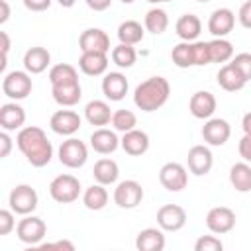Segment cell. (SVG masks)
<instances>
[{
    "instance_id": "obj_1",
    "label": "cell",
    "mask_w": 251,
    "mask_h": 251,
    "mask_svg": "<svg viewBox=\"0 0 251 251\" xmlns=\"http://www.w3.org/2000/svg\"><path fill=\"white\" fill-rule=\"evenodd\" d=\"M16 145L31 167H45L53 159V145L47 133L37 126H25L16 135Z\"/></svg>"
},
{
    "instance_id": "obj_2",
    "label": "cell",
    "mask_w": 251,
    "mask_h": 251,
    "mask_svg": "<svg viewBox=\"0 0 251 251\" xmlns=\"http://www.w3.org/2000/svg\"><path fill=\"white\" fill-rule=\"evenodd\" d=\"M171 96V84L165 76H149L133 90V104L141 112H155L167 104Z\"/></svg>"
},
{
    "instance_id": "obj_3",
    "label": "cell",
    "mask_w": 251,
    "mask_h": 251,
    "mask_svg": "<svg viewBox=\"0 0 251 251\" xmlns=\"http://www.w3.org/2000/svg\"><path fill=\"white\" fill-rule=\"evenodd\" d=\"M33 82H31V75L27 71H12L6 73L2 78V92L10 98V100H24L31 94Z\"/></svg>"
},
{
    "instance_id": "obj_4",
    "label": "cell",
    "mask_w": 251,
    "mask_h": 251,
    "mask_svg": "<svg viewBox=\"0 0 251 251\" xmlns=\"http://www.w3.org/2000/svg\"><path fill=\"white\" fill-rule=\"evenodd\" d=\"M49 194L59 204H71L80 196V180L73 175H59L51 180Z\"/></svg>"
},
{
    "instance_id": "obj_5",
    "label": "cell",
    "mask_w": 251,
    "mask_h": 251,
    "mask_svg": "<svg viewBox=\"0 0 251 251\" xmlns=\"http://www.w3.org/2000/svg\"><path fill=\"white\" fill-rule=\"evenodd\" d=\"M57 155H59L61 165H65L69 169H80L88 159V147H86L84 141H80V139L71 135L69 139H65L59 145Z\"/></svg>"
},
{
    "instance_id": "obj_6",
    "label": "cell",
    "mask_w": 251,
    "mask_h": 251,
    "mask_svg": "<svg viewBox=\"0 0 251 251\" xmlns=\"http://www.w3.org/2000/svg\"><path fill=\"white\" fill-rule=\"evenodd\" d=\"M8 204H10V208L16 214L27 216V214H31L37 208L39 196H37V192H35L33 186H29V184H18V186L12 188V192L8 196Z\"/></svg>"
},
{
    "instance_id": "obj_7",
    "label": "cell",
    "mask_w": 251,
    "mask_h": 251,
    "mask_svg": "<svg viewBox=\"0 0 251 251\" xmlns=\"http://www.w3.org/2000/svg\"><path fill=\"white\" fill-rule=\"evenodd\" d=\"M45 233H47L45 222L41 218H37V216H31V214L24 216V220H20L18 226H16V235L25 245H37V243H41V239L45 237Z\"/></svg>"
},
{
    "instance_id": "obj_8",
    "label": "cell",
    "mask_w": 251,
    "mask_h": 251,
    "mask_svg": "<svg viewBox=\"0 0 251 251\" xmlns=\"http://www.w3.org/2000/svg\"><path fill=\"white\" fill-rule=\"evenodd\" d=\"M159 182L163 184V188H167L169 192H180L182 188H186L188 184V173H186V167L176 163V161H171V163H165L159 171Z\"/></svg>"
},
{
    "instance_id": "obj_9",
    "label": "cell",
    "mask_w": 251,
    "mask_h": 251,
    "mask_svg": "<svg viewBox=\"0 0 251 251\" xmlns=\"http://www.w3.org/2000/svg\"><path fill=\"white\" fill-rule=\"evenodd\" d=\"M143 200V186L137 180H122L114 188V202L124 210L137 208Z\"/></svg>"
},
{
    "instance_id": "obj_10",
    "label": "cell",
    "mask_w": 251,
    "mask_h": 251,
    "mask_svg": "<svg viewBox=\"0 0 251 251\" xmlns=\"http://www.w3.org/2000/svg\"><path fill=\"white\" fill-rule=\"evenodd\" d=\"M206 227L212 233L224 235L235 227V212L227 206H214L206 214Z\"/></svg>"
},
{
    "instance_id": "obj_11",
    "label": "cell",
    "mask_w": 251,
    "mask_h": 251,
    "mask_svg": "<svg viewBox=\"0 0 251 251\" xmlns=\"http://www.w3.org/2000/svg\"><path fill=\"white\" fill-rule=\"evenodd\" d=\"M80 126H82V118L75 110H57L49 120V127L53 129V133L65 137L75 135L80 129Z\"/></svg>"
},
{
    "instance_id": "obj_12",
    "label": "cell",
    "mask_w": 251,
    "mask_h": 251,
    "mask_svg": "<svg viewBox=\"0 0 251 251\" xmlns=\"http://www.w3.org/2000/svg\"><path fill=\"white\" fill-rule=\"evenodd\" d=\"M186 224V212L178 204H163L157 210V226L163 231H178Z\"/></svg>"
},
{
    "instance_id": "obj_13",
    "label": "cell",
    "mask_w": 251,
    "mask_h": 251,
    "mask_svg": "<svg viewBox=\"0 0 251 251\" xmlns=\"http://www.w3.org/2000/svg\"><path fill=\"white\" fill-rule=\"evenodd\" d=\"M231 135V126L224 118H208L202 126V137L212 147H222Z\"/></svg>"
},
{
    "instance_id": "obj_14",
    "label": "cell",
    "mask_w": 251,
    "mask_h": 251,
    "mask_svg": "<svg viewBox=\"0 0 251 251\" xmlns=\"http://www.w3.org/2000/svg\"><path fill=\"white\" fill-rule=\"evenodd\" d=\"M186 165H188V171L196 176L208 175L212 171V165H214V155H212L210 147L192 145L188 149V155H186Z\"/></svg>"
},
{
    "instance_id": "obj_15",
    "label": "cell",
    "mask_w": 251,
    "mask_h": 251,
    "mask_svg": "<svg viewBox=\"0 0 251 251\" xmlns=\"http://www.w3.org/2000/svg\"><path fill=\"white\" fill-rule=\"evenodd\" d=\"M216 96L210 90H196L188 100V110L196 120H208L216 112Z\"/></svg>"
},
{
    "instance_id": "obj_16",
    "label": "cell",
    "mask_w": 251,
    "mask_h": 251,
    "mask_svg": "<svg viewBox=\"0 0 251 251\" xmlns=\"http://www.w3.org/2000/svg\"><path fill=\"white\" fill-rule=\"evenodd\" d=\"M235 25V14L229 8H218L208 18V31L214 37H226Z\"/></svg>"
},
{
    "instance_id": "obj_17",
    "label": "cell",
    "mask_w": 251,
    "mask_h": 251,
    "mask_svg": "<svg viewBox=\"0 0 251 251\" xmlns=\"http://www.w3.org/2000/svg\"><path fill=\"white\" fill-rule=\"evenodd\" d=\"M78 47L80 51H100L108 53L110 51V37L104 29L100 27H88L80 33L78 37Z\"/></svg>"
},
{
    "instance_id": "obj_18",
    "label": "cell",
    "mask_w": 251,
    "mask_h": 251,
    "mask_svg": "<svg viewBox=\"0 0 251 251\" xmlns=\"http://www.w3.org/2000/svg\"><path fill=\"white\" fill-rule=\"evenodd\" d=\"M78 69L86 76H100L108 69V53L100 51H82L78 57Z\"/></svg>"
},
{
    "instance_id": "obj_19",
    "label": "cell",
    "mask_w": 251,
    "mask_h": 251,
    "mask_svg": "<svg viewBox=\"0 0 251 251\" xmlns=\"http://www.w3.org/2000/svg\"><path fill=\"white\" fill-rule=\"evenodd\" d=\"M127 78L126 75L114 71V73H106L102 78V94L112 100V102H120L122 98H126L127 94Z\"/></svg>"
},
{
    "instance_id": "obj_20",
    "label": "cell",
    "mask_w": 251,
    "mask_h": 251,
    "mask_svg": "<svg viewBox=\"0 0 251 251\" xmlns=\"http://www.w3.org/2000/svg\"><path fill=\"white\" fill-rule=\"evenodd\" d=\"M25 124V110L14 100V102H6L0 106V126L6 131H16L22 129Z\"/></svg>"
},
{
    "instance_id": "obj_21",
    "label": "cell",
    "mask_w": 251,
    "mask_h": 251,
    "mask_svg": "<svg viewBox=\"0 0 251 251\" xmlns=\"http://www.w3.org/2000/svg\"><path fill=\"white\" fill-rule=\"evenodd\" d=\"M90 147L100 155H110L120 147V137H118L116 129L98 127L90 135Z\"/></svg>"
},
{
    "instance_id": "obj_22",
    "label": "cell",
    "mask_w": 251,
    "mask_h": 251,
    "mask_svg": "<svg viewBox=\"0 0 251 251\" xmlns=\"http://www.w3.org/2000/svg\"><path fill=\"white\" fill-rule=\"evenodd\" d=\"M120 147H122L127 155L139 157V155L147 153V149H149V135H147L143 129L133 127V129H129V131H126V133L122 135Z\"/></svg>"
},
{
    "instance_id": "obj_23",
    "label": "cell",
    "mask_w": 251,
    "mask_h": 251,
    "mask_svg": "<svg viewBox=\"0 0 251 251\" xmlns=\"http://www.w3.org/2000/svg\"><path fill=\"white\" fill-rule=\"evenodd\" d=\"M216 78H218L220 88H224L226 92H237V90H241L247 84V78L239 73V69L231 61L226 63L224 67H220Z\"/></svg>"
},
{
    "instance_id": "obj_24",
    "label": "cell",
    "mask_w": 251,
    "mask_h": 251,
    "mask_svg": "<svg viewBox=\"0 0 251 251\" xmlns=\"http://www.w3.org/2000/svg\"><path fill=\"white\" fill-rule=\"evenodd\" d=\"M51 63V53L45 49V47H29L25 53H24V69L29 73V75H39L43 73Z\"/></svg>"
},
{
    "instance_id": "obj_25",
    "label": "cell",
    "mask_w": 251,
    "mask_h": 251,
    "mask_svg": "<svg viewBox=\"0 0 251 251\" xmlns=\"http://www.w3.org/2000/svg\"><path fill=\"white\" fill-rule=\"evenodd\" d=\"M112 110H110V104L104 102V100H90L86 106H84V118L90 126H96V127H104L112 122Z\"/></svg>"
},
{
    "instance_id": "obj_26",
    "label": "cell",
    "mask_w": 251,
    "mask_h": 251,
    "mask_svg": "<svg viewBox=\"0 0 251 251\" xmlns=\"http://www.w3.org/2000/svg\"><path fill=\"white\" fill-rule=\"evenodd\" d=\"M135 247L139 251H163L165 249V233L161 227H145L135 237Z\"/></svg>"
},
{
    "instance_id": "obj_27",
    "label": "cell",
    "mask_w": 251,
    "mask_h": 251,
    "mask_svg": "<svg viewBox=\"0 0 251 251\" xmlns=\"http://www.w3.org/2000/svg\"><path fill=\"white\" fill-rule=\"evenodd\" d=\"M175 31L182 41H196L202 31V22L196 14H182L175 24Z\"/></svg>"
},
{
    "instance_id": "obj_28",
    "label": "cell",
    "mask_w": 251,
    "mask_h": 251,
    "mask_svg": "<svg viewBox=\"0 0 251 251\" xmlns=\"http://www.w3.org/2000/svg\"><path fill=\"white\" fill-rule=\"evenodd\" d=\"M51 94H53V100L63 106V108H71L75 104L80 102L82 98V88H80V82H75V84H63V86H51Z\"/></svg>"
},
{
    "instance_id": "obj_29",
    "label": "cell",
    "mask_w": 251,
    "mask_h": 251,
    "mask_svg": "<svg viewBox=\"0 0 251 251\" xmlns=\"http://www.w3.org/2000/svg\"><path fill=\"white\" fill-rule=\"evenodd\" d=\"M92 176L96 182L108 186V184H114L120 176V167L114 159H98L94 163V169H92Z\"/></svg>"
},
{
    "instance_id": "obj_30",
    "label": "cell",
    "mask_w": 251,
    "mask_h": 251,
    "mask_svg": "<svg viewBox=\"0 0 251 251\" xmlns=\"http://www.w3.org/2000/svg\"><path fill=\"white\" fill-rule=\"evenodd\" d=\"M229 182L237 192H249L251 190V165L247 161L231 165Z\"/></svg>"
},
{
    "instance_id": "obj_31",
    "label": "cell",
    "mask_w": 251,
    "mask_h": 251,
    "mask_svg": "<svg viewBox=\"0 0 251 251\" xmlns=\"http://www.w3.org/2000/svg\"><path fill=\"white\" fill-rule=\"evenodd\" d=\"M145 35V25L135 20H126L118 25V39L126 45H137Z\"/></svg>"
},
{
    "instance_id": "obj_32",
    "label": "cell",
    "mask_w": 251,
    "mask_h": 251,
    "mask_svg": "<svg viewBox=\"0 0 251 251\" xmlns=\"http://www.w3.org/2000/svg\"><path fill=\"white\" fill-rule=\"evenodd\" d=\"M49 82L51 86H63V84H75L78 82V73L69 63H59L49 69Z\"/></svg>"
},
{
    "instance_id": "obj_33",
    "label": "cell",
    "mask_w": 251,
    "mask_h": 251,
    "mask_svg": "<svg viewBox=\"0 0 251 251\" xmlns=\"http://www.w3.org/2000/svg\"><path fill=\"white\" fill-rule=\"evenodd\" d=\"M82 204L88 210H94V212L106 208V204H108V190H106V186L100 184V182L88 186L84 190V194H82Z\"/></svg>"
},
{
    "instance_id": "obj_34",
    "label": "cell",
    "mask_w": 251,
    "mask_h": 251,
    "mask_svg": "<svg viewBox=\"0 0 251 251\" xmlns=\"http://www.w3.org/2000/svg\"><path fill=\"white\" fill-rule=\"evenodd\" d=\"M143 25H145V29H147L149 33L161 35V33H165L167 27H169V16H167V12H165L163 8H151V10L145 14V18H143Z\"/></svg>"
},
{
    "instance_id": "obj_35",
    "label": "cell",
    "mask_w": 251,
    "mask_h": 251,
    "mask_svg": "<svg viewBox=\"0 0 251 251\" xmlns=\"http://www.w3.org/2000/svg\"><path fill=\"white\" fill-rule=\"evenodd\" d=\"M208 49L212 63H227L233 57V45L226 37H214L212 41H208Z\"/></svg>"
},
{
    "instance_id": "obj_36",
    "label": "cell",
    "mask_w": 251,
    "mask_h": 251,
    "mask_svg": "<svg viewBox=\"0 0 251 251\" xmlns=\"http://www.w3.org/2000/svg\"><path fill=\"white\" fill-rule=\"evenodd\" d=\"M171 59L178 69L196 67L194 65V41H180L178 45H175L171 51Z\"/></svg>"
},
{
    "instance_id": "obj_37",
    "label": "cell",
    "mask_w": 251,
    "mask_h": 251,
    "mask_svg": "<svg viewBox=\"0 0 251 251\" xmlns=\"http://www.w3.org/2000/svg\"><path fill=\"white\" fill-rule=\"evenodd\" d=\"M112 61L114 65H118L120 69H129L133 67V63L137 61V51L133 45H126V43H120L112 49Z\"/></svg>"
},
{
    "instance_id": "obj_38",
    "label": "cell",
    "mask_w": 251,
    "mask_h": 251,
    "mask_svg": "<svg viewBox=\"0 0 251 251\" xmlns=\"http://www.w3.org/2000/svg\"><path fill=\"white\" fill-rule=\"evenodd\" d=\"M112 127L116 129V131H120V133H126V131H129V129H133L135 126H137V116L131 112V110H126V108H122V110H116L114 114H112Z\"/></svg>"
},
{
    "instance_id": "obj_39",
    "label": "cell",
    "mask_w": 251,
    "mask_h": 251,
    "mask_svg": "<svg viewBox=\"0 0 251 251\" xmlns=\"http://www.w3.org/2000/svg\"><path fill=\"white\" fill-rule=\"evenodd\" d=\"M224 243L216 235H202L194 243V251H222Z\"/></svg>"
},
{
    "instance_id": "obj_40",
    "label": "cell",
    "mask_w": 251,
    "mask_h": 251,
    "mask_svg": "<svg viewBox=\"0 0 251 251\" xmlns=\"http://www.w3.org/2000/svg\"><path fill=\"white\" fill-rule=\"evenodd\" d=\"M210 49H208V41H194V65L196 67H204L210 65Z\"/></svg>"
},
{
    "instance_id": "obj_41",
    "label": "cell",
    "mask_w": 251,
    "mask_h": 251,
    "mask_svg": "<svg viewBox=\"0 0 251 251\" xmlns=\"http://www.w3.org/2000/svg\"><path fill=\"white\" fill-rule=\"evenodd\" d=\"M231 63L239 69V73L247 78V82L251 80V53H237L231 57Z\"/></svg>"
},
{
    "instance_id": "obj_42",
    "label": "cell",
    "mask_w": 251,
    "mask_h": 251,
    "mask_svg": "<svg viewBox=\"0 0 251 251\" xmlns=\"http://www.w3.org/2000/svg\"><path fill=\"white\" fill-rule=\"evenodd\" d=\"M14 210H0V235H8L14 227H16V220H14Z\"/></svg>"
},
{
    "instance_id": "obj_43",
    "label": "cell",
    "mask_w": 251,
    "mask_h": 251,
    "mask_svg": "<svg viewBox=\"0 0 251 251\" xmlns=\"http://www.w3.org/2000/svg\"><path fill=\"white\" fill-rule=\"evenodd\" d=\"M237 20H239V24L245 29H251V0H247V2L241 4L239 12H237Z\"/></svg>"
},
{
    "instance_id": "obj_44",
    "label": "cell",
    "mask_w": 251,
    "mask_h": 251,
    "mask_svg": "<svg viewBox=\"0 0 251 251\" xmlns=\"http://www.w3.org/2000/svg\"><path fill=\"white\" fill-rule=\"evenodd\" d=\"M237 149H239V155L243 157V161H247L251 165V135H243L239 139Z\"/></svg>"
},
{
    "instance_id": "obj_45",
    "label": "cell",
    "mask_w": 251,
    "mask_h": 251,
    "mask_svg": "<svg viewBox=\"0 0 251 251\" xmlns=\"http://www.w3.org/2000/svg\"><path fill=\"white\" fill-rule=\"evenodd\" d=\"M22 2L29 12H45L53 0H22Z\"/></svg>"
},
{
    "instance_id": "obj_46",
    "label": "cell",
    "mask_w": 251,
    "mask_h": 251,
    "mask_svg": "<svg viewBox=\"0 0 251 251\" xmlns=\"http://www.w3.org/2000/svg\"><path fill=\"white\" fill-rule=\"evenodd\" d=\"M0 147H2L0 149V159H6L12 151V137L6 129H2V133H0Z\"/></svg>"
},
{
    "instance_id": "obj_47",
    "label": "cell",
    "mask_w": 251,
    "mask_h": 251,
    "mask_svg": "<svg viewBox=\"0 0 251 251\" xmlns=\"http://www.w3.org/2000/svg\"><path fill=\"white\" fill-rule=\"evenodd\" d=\"M0 39H2V65L0 69H6V59H8V51H10V37L6 31H0Z\"/></svg>"
},
{
    "instance_id": "obj_48",
    "label": "cell",
    "mask_w": 251,
    "mask_h": 251,
    "mask_svg": "<svg viewBox=\"0 0 251 251\" xmlns=\"http://www.w3.org/2000/svg\"><path fill=\"white\" fill-rule=\"evenodd\" d=\"M110 4H112V0H86V6L94 12H104L110 8Z\"/></svg>"
},
{
    "instance_id": "obj_49",
    "label": "cell",
    "mask_w": 251,
    "mask_h": 251,
    "mask_svg": "<svg viewBox=\"0 0 251 251\" xmlns=\"http://www.w3.org/2000/svg\"><path fill=\"white\" fill-rule=\"evenodd\" d=\"M41 247H43V249H69V251H73V249H75V245H73L71 241H55V243H43Z\"/></svg>"
},
{
    "instance_id": "obj_50",
    "label": "cell",
    "mask_w": 251,
    "mask_h": 251,
    "mask_svg": "<svg viewBox=\"0 0 251 251\" xmlns=\"http://www.w3.org/2000/svg\"><path fill=\"white\" fill-rule=\"evenodd\" d=\"M0 10H2V14H0V24H6L8 18H10V6H8L6 0H0Z\"/></svg>"
},
{
    "instance_id": "obj_51",
    "label": "cell",
    "mask_w": 251,
    "mask_h": 251,
    "mask_svg": "<svg viewBox=\"0 0 251 251\" xmlns=\"http://www.w3.org/2000/svg\"><path fill=\"white\" fill-rule=\"evenodd\" d=\"M241 127H243V133L245 135H251V112H247L241 120Z\"/></svg>"
},
{
    "instance_id": "obj_52",
    "label": "cell",
    "mask_w": 251,
    "mask_h": 251,
    "mask_svg": "<svg viewBox=\"0 0 251 251\" xmlns=\"http://www.w3.org/2000/svg\"><path fill=\"white\" fill-rule=\"evenodd\" d=\"M57 2H59V4L63 6V8H73L76 0H57Z\"/></svg>"
},
{
    "instance_id": "obj_53",
    "label": "cell",
    "mask_w": 251,
    "mask_h": 251,
    "mask_svg": "<svg viewBox=\"0 0 251 251\" xmlns=\"http://www.w3.org/2000/svg\"><path fill=\"white\" fill-rule=\"evenodd\" d=\"M147 2H151V4H163V2H171V0H147Z\"/></svg>"
},
{
    "instance_id": "obj_54",
    "label": "cell",
    "mask_w": 251,
    "mask_h": 251,
    "mask_svg": "<svg viewBox=\"0 0 251 251\" xmlns=\"http://www.w3.org/2000/svg\"><path fill=\"white\" fill-rule=\"evenodd\" d=\"M122 4H131V2H135V0H120Z\"/></svg>"
},
{
    "instance_id": "obj_55",
    "label": "cell",
    "mask_w": 251,
    "mask_h": 251,
    "mask_svg": "<svg viewBox=\"0 0 251 251\" xmlns=\"http://www.w3.org/2000/svg\"><path fill=\"white\" fill-rule=\"evenodd\" d=\"M196 2H202V4H206V2H210V0H196Z\"/></svg>"
}]
</instances>
